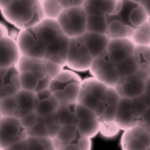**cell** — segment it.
Returning <instances> with one entry per match:
<instances>
[{"label": "cell", "instance_id": "4", "mask_svg": "<svg viewBox=\"0 0 150 150\" xmlns=\"http://www.w3.org/2000/svg\"><path fill=\"white\" fill-rule=\"evenodd\" d=\"M93 59L86 46L79 38L70 39L66 67L76 72H84L89 70Z\"/></svg>", "mask_w": 150, "mask_h": 150}, {"label": "cell", "instance_id": "1", "mask_svg": "<svg viewBox=\"0 0 150 150\" xmlns=\"http://www.w3.org/2000/svg\"><path fill=\"white\" fill-rule=\"evenodd\" d=\"M33 29L45 49V59L66 67L71 39L63 33L57 20L44 19Z\"/></svg>", "mask_w": 150, "mask_h": 150}, {"label": "cell", "instance_id": "52", "mask_svg": "<svg viewBox=\"0 0 150 150\" xmlns=\"http://www.w3.org/2000/svg\"><path fill=\"white\" fill-rule=\"evenodd\" d=\"M144 93L150 97V78H149L146 82V87H145Z\"/></svg>", "mask_w": 150, "mask_h": 150}, {"label": "cell", "instance_id": "45", "mask_svg": "<svg viewBox=\"0 0 150 150\" xmlns=\"http://www.w3.org/2000/svg\"><path fill=\"white\" fill-rule=\"evenodd\" d=\"M52 79H50L49 76H46L44 79H41V80L39 81V84H38V86L35 89V93H39V92H41V91L45 90V89H48L50 88V83H51Z\"/></svg>", "mask_w": 150, "mask_h": 150}, {"label": "cell", "instance_id": "41", "mask_svg": "<svg viewBox=\"0 0 150 150\" xmlns=\"http://www.w3.org/2000/svg\"><path fill=\"white\" fill-rule=\"evenodd\" d=\"M26 141L28 150H45V146L41 138L29 136Z\"/></svg>", "mask_w": 150, "mask_h": 150}, {"label": "cell", "instance_id": "55", "mask_svg": "<svg viewBox=\"0 0 150 150\" xmlns=\"http://www.w3.org/2000/svg\"><path fill=\"white\" fill-rule=\"evenodd\" d=\"M149 23H150V16H149Z\"/></svg>", "mask_w": 150, "mask_h": 150}, {"label": "cell", "instance_id": "24", "mask_svg": "<svg viewBox=\"0 0 150 150\" xmlns=\"http://www.w3.org/2000/svg\"><path fill=\"white\" fill-rule=\"evenodd\" d=\"M132 41L137 45H150V23L146 22L143 25L134 29Z\"/></svg>", "mask_w": 150, "mask_h": 150}, {"label": "cell", "instance_id": "16", "mask_svg": "<svg viewBox=\"0 0 150 150\" xmlns=\"http://www.w3.org/2000/svg\"><path fill=\"white\" fill-rule=\"evenodd\" d=\"M15 97L19 105V119L27 114L35 112L39 103L35 92L21 89Z\"/></svg>", "mask_w": 150, "mask_h": 150}, {"label": "cell", "instance_id": "12", "mask_svg": "<svg viewBox=\"0 0 150 150\" xmlns=\"http://www.w3.org/2000/svg\"><path fill=\"white\" fill-rule=\"evenodd\" d=\"M79 38L86 46L93 59L100 57L107 52L110 42V38L107 35L86 32Z\"/></svg>", "mask_w": 150, "mask_h": 150}, {"label": "cell", "instance_id": "8", "mask_svg": "<svg viewBox=\"0 0 150 150\" xmlns=\"http://www.w3.org/2000/svg\"><path fill=\"white\" fill-rule=\"evenodd\" d=\"M120 143L122 150H150V132L137 124L124 131Z\"/></svg>", "mask_w": 150, "mask_h": 150}, {"label": "cell", "instance_id": "2", "mask_svg": "<svg viewBox=\"0 0 150 150\" xmlns=\"http://www.w3.org/2000/svg\"><path fill=\"white\" fill-rule=\"evenodd\" d=\"M4 19L17 29L33 28L43 20L41 0H16L1 8Z\"/></svg>", "mask_w": 150, "mask_h": 150}, {"label": "cell", "instance_id": "14", "mask_svg": "<svg viewBox=\"0 0 150 150\" xmlns=\"http://www.w3.org/2000/svg\"><path fill=\"white\" fill-rule=\"evenodd\" d=\"M16 68L19 73L31 72L37 77L39 80H41L47 76L44 59H34L22 55L20 59L16 66Z\"/></svg>", "mask_w": 150, "mask_h": 150}, {"label": "cell", "instance_id": "31", "mask_svg": "<svg viewBox=\"0 0 150 150\" xmlns=\"http://www.w3.org/2000/svg\"><path fill=\"white\" fill-rule=\"evenodd\" d=\"M81 91V83L71 82L63 88V93L66 101L69 104H77L79 93Z\"/></svg>", "mask_w": 150, "mask_h": 150}, {"label": "cell", "instance_id": "18", "mask_svg": "<svg viewBox=\"0 0 150 150\" xmlns=\"http://www.w3.org/2000/svg\"><path fill=\"white\" fill-rule=\"evenodd\" d=\"M82 79L73 70L64 69L56 78L52 79L50 89L52 93L58 90H63L66 85L71 82L82 83Z\"/></svg>", "mask_w": 150, "mask_h": 150}, {"label": "cell", "instance_id": "37", "mask_svg": "<svg viewBox=\"0 0 150 150\" xmlns=\"http://www.w3.org/2000/svg\"><path fill=\"white\" fill-rule=\"evenodd\" d=\"M147 107L148 105H146V103L144 102L141 96L132 99V111L139 121L143 115L144 112L147 109Z\"/></svg>", "mask_w": 150, "mask_h": 150}, {"label": "cell", "instance_id": "32", "mask_svg": "<svg viewBox=\"0 0 150 150\" xmlns=\"http://www.w3.org/2000/svg\"><path fill=\"white\" fill-rule=\"evenodd\" d=\"M19 77L22 89L35 92L39 81L35 75L31 72H21Z\"/></svg>", "mask_w": 150, "mask_h": 150}, {"label": "cell", "instance_id": "30", "mask_svg": "<svg viewBox=\"0 0 150 150\" xmlns=\"http://www.w3.org/2000/svg\"><path fill=\"white\" fill-rule=\"evenodd\" d=\"M102 101L103 100H101L96 96L82 89V87H81L80 93L79 96L78 103H80L82 105L88 107V108L95 111V109L99 106Z\"/></svg>", "mask_w": 150, "mask_h": 150}, {"label": "cell", "instance_id": "10", "mask_svg": "<svg viewBox=\"0 0 150 150\" xmlns=\"http://www.w3.org/2000/svg\"><path fill=\"white\" fill-rule=\"evenodd\" d=\"M146 82L137 73H135L131 76L120 78L115 88L122 98L133 99L143 94Z\"/></svg>", "mask_w": 150, "mask_h": 150}, {"label": "cell", "instance_id": "36", "mask_svg": "<svg viewBox=\"0 0 150 150\" xmlns=\"http://www.w3.org/2000/svg\"><path fill=\"white\" fill-rule=\"evenodd\" d=\"M135 57L138 63H146L150 65V45H137L135 50Z\"/></svg>", "mask_w": 150, "mask_h": 150}, {"label": "cell", "instance_id": "35", "mask_svg": "<svg viewBox=\"0 0 150 150\" xmlns=\"http://www.w3.org/2000/svg\"><path fill=\"white\" fill-rule=\"evenodd\" d=\"M75 113L79 121L99 119L94 110L82 105L80 103H77L75 105Z\"/></svg>", "mask_w": 150, "mask_h": 150}, {"label": "cell", "instance_id": "42", "mask_svg": "<svg viewBox=\"0 0 150 150\" xmlns=\"http://www.w3.org/2000/svg\"><path fill=\"white\" fill-rule=\"evenodd\" d=\"M76 142H77L81 150L92 149V141H91L90 138L81 136V135L78 134V136L76 139Z\"/></svg>", "mask_w": 150, "mask_h": 150}, {"label": "cell", "instance_id": "48", "mask_svg": "<svg viewBox=\"0 0 150 150\" xmlns=\"http://www.w3.org/2000/svg\"><path fill=\"white\" fill-rule=\"evenodd\" d=\"M105 108H106L105 104L104 103L103 101H102V102L100 103V104L99 105V106L95 109V112H96L97 117H98V119H100L101 118L103 117V115H104V113H105Z\"/></svg>", "mask_w": 150, "mask_h": 150}, {"label": "cell", "instance_id": "17", "mask_svg": "<svg viewBox=\"0 0 150 150\" xmlns=\"http://www.w3.org/2000/svg\"><path fill=\"white\" fill-rule=\"evenodd\" d=\"M109 19L108 32L106 35L112 39H131L134 31V27L127 25L123 22L115 19Z\"/></svg>", "mask_w": 150, "mask_h": 150}, {"label": "cell", "instance_id": "29", "mask_svg": "<svg viewBox=\"0 0 150 150\" xmlns=\"http://www.w3.org/2000/svg\"><path fill=\"white\" fill-rule=\"evenodd\" d=\"M0 116H19V105L15 96L1 99Z\"/></svg>", "mask_w": 150, "mask_h": 150}, {"label": "cell", "instance_id": "53", "mask_svg": "<svg viewBox=\"0 0 150 150\" xmlns=\"http://www.w3.org/2000/svg\"><path fill=\"white\" fill-rule=\"evenodd\" d=\"M142 6L144 7V8L146 9L148 15L150 16V0H146V2L142 3Z\"/></svg>", "mask_w": 150, "mask_h": 150}, {"label": "cell", "instance_id": "49", "mask_svg": "<svg viewBox=\"0 0 150 150\" xmlns=\"http://www.w3.org/2000/svg\"><path fill=\"white\" fill-rule=\"evenodd\" d=\"M60 150H81V149L79 148V145L75 140L71 143H69L67 145L62 146V148L60 149Z\"/></svg>", "mask_w": 150, "mask_h": 150}, {"label": "cell", "instance_id": "7", "mask_svg": "<svg viewBox=\"0 0 150 150\" xmlns=\"http://www.w3.org/2000/svg\"><path fill=\"white\" fill-rule=\"evenodd\" d=\"M16 42L23 56L40 59H45V49L38 39L33 27L20 30Z\"/></svg>", "mask_w": 150, "mask_h": 150}, {"label": "cell", "instance_id": "51", "mask_svg": "<svg viewBox=\"0 0 150 150\" xmlns=\"http://www.w3.org/2000/svg\"><path fill=\"white\" fill-rule=\"evenodd\" d=\"M16 0H0V8H5Z\"/></svg>", "mask_w": 150, "mask_h": 150}, {"label": "cell", "instance_id": "46", "mask_svg": "<svg viewBox=\"0 0 150 150\" xmlns=\"http://www.w3.org/2000/svg\"><path fill=\"white\" fill-rule=\"evenodd\" d=\"M1 150H28L26 139L24 140H22L20 142H18L16 143L13 144V145L8 146V148L5 149Z\"/></svg>", "mask_w": 150, "mask_h": 150}, {"label": "cell", "instance_id": "27", "mask_svg": "<svg viewBox=\"0 0 150 150\" xmlns=\"http://www.w3.org/2000/svg\"><path fill=\"white\" fill-rule=\"evenodd\" d=\"M78 134L79 132L78 129H77V125H61L59 131L55 138L60 142L62 146H63L75 141Z\"/></svg>", "mask_w": 150, "mask_h": 150}, {"label": "cell", "instance_id": "23", "mask_svg": "<svg viewBox=\"0 0 150 150\" xmlns=\"http://www.w3.org/2000/svg\"><path fill=\"white\" fill-rule=\"evenodd\" d=\"M41 6L44 18L57 20L64 8L59 0H41Z\"/></svg>", "mask_w": 150, "mask_h": 150}, {"label": "cell", "instance_id": "54", "mask_svg": "<svg viewBox=\"0 0 150 150\" xmlns=\"http://www.w3.org/2000/svg\"><path fill=\"white\" fill-rule=\"evenodd\" d=\"M132 2H135V3H137V4H141L142 5L143 2H145L146 0H131Z\"/></svg>", "mask_w": 150, "mask_h": 150}, {"label": "cell", "instance_id": "40", "mask_svg": "<svg viewBox=\"0 0 150 150\" xmlns=\"http://www.w3.org/2000/svg\"><path fill=\"white\" fill-rule=\"evenodd\" d=\"M38 120H39V116L35 113V112L27 114V115L20 118L21 123H22L23 127L25 128L26 130L33 127L35 124L37 123Z\"/></svg>", "mask_w": 150, "mask_h": 150}, {"label": "cell", "instance_id": "38", "mask_svg": "<svg viewBox=\"0 0 150 150\" xmlns=\"http://www.w3.org/2000/svg\"><path fill=\"white\" fill-rule=\"evenodd\" d=\"M121 96L116 90V88L110 87L105 93L103 101L105 105H118Z\"/></svg>", "mask_w": 150, "mask_h": 150}, {"label": "cell", "instance_id": "19", "mask_svg": "<svg viewBox=\"0 0 150 150\" xmlns=\"http://www.w3.org/2000/svg\"><path fill=\"white\" fill-rule=\"evenodd\" d=\"M76 105V104H70V105L59 106L57 111L54 113V117L60 125H77L79 120L75 113Z\"/></svg>", "mask_w": 150, "mask_h": 150}, {"label": "cell", "instance_id": "50", "mask_svg": "<svg viewBox=\"0 0 150 150\" xmlns=\"http://www.w3.org/2000/svg\"><path fill=\"white\" fill-rule=\"evenodd\" d=\"M8 35H9L8 29L3 23H1V25H0V38L6 37V36H8Z\"/></svg>", "mask_w": 150, "mask_h": 150}, {"label": "cell", "instance_id": "56", "mask_svg": "<svg viewBox=\"0 0 150 150\" xmlns=\"http://www.w3.org/2000/svg\"><path fill=\"white\" fill-rule=\"evenodd\" d=\"M56 150H60V149H56Z\"/></svg>", "mask_w": 150, "mask_h": 150}, {"label": "cell", "instance_id": "25", "mask_svg": "<svg viewBox=\"0 0 150 150\" xmlns=\"http://www.w3.org/2000/svg\"><path fill=\"white\" fill-rule=\"evenodd\" d=\"M59 107V102L52 94L50 99L39 101L37 108L35 109V113L39 117H46L48 115L54 114L57 111Z\"/></svg>", "mask_w": 150, "mask_h": 150}, {"label": "cell", "instance_id": "5", "mask_svg": "<svg viewBox=\"0 0 150 150\" xmlns=\"http://www.w3.org/2000/svg\"><path fill=\"white\" fill-rule=\"evenodd\" d=\"M1 149L27 139V130L21 123L20 119L14 116H1Z\"/></svg>", "mask_w": 150, "mask_h": 150}, {"label": "cell", "instance_id": "11", "mask_svg": "<svg viewBox=\"0 0 150 150\" xmlns=\"http://www.w3.org/2000/svg\"><path fill=\"white\" fill-rule=\"evenodd\" d=\"M1 46V69H8L16 66L22 53L16 39L11 36L0 38Z\"/></svg>", "mask_w": 150, "mask_h": 150}, {"label": "cell", "instance_id": "39", "mask_svg": "<svg viewBox=\"0 0 150 150\" xmlns=\"http://www.w3.org/2000/svg\"><path fill=\"white\" fill-rule=\"evenodd\" d=\"M44 63H45L46 74L52 79L56 78L65 68L64 66H60L59 64H56L47 59H44Z\"/></svg>", "mask_w": 150, "mask_h": 150}, {"label": "cell", "instance_id": "34", "mask_svg": "<svg viewBox=\"0 0 150 150\" xmlns=\"http://www.w3.org/2000/svg\"><path fill=\"white\" fill-rule=\"evenodd\" d=\"M27 134H28V137L29 136L38 138L50 137L48 128L44 122L43 117L39 116L38 122L31 129L27 130Z\"/></svg>", "mask_w": 150, "mask_h": 150}, {"label": "cell", "instance_id": "43", "mask_svg": "<svg viewBox=\"0 0 150 150\" xmlns=\"http://www.w3.org/2000/svg\"><path fill=\"white\" fill-rule=\"evenodd\" d=\"M60 4L64 8L80 7L83 6L85 0H59Z\"/></svg>", "mask_w": 150, "mask_h": 150}, {"label": "cell", "instance_id": "3", "mask_svg": "<svg viewBox=\"0 0 150 150\" xmlns=\"http://www.w3.org/2000/svg\"><path fill=\"white\" fill-rule=\"evenodd\" d=\"M87 16L82 6L64 8L57 22L70 39L78 38L87 32Z\"/></svg>", "mask_w": 150, "mask_h": 150}, {"label": "cell", "instance_id": "21", "mask_svg": "<svg viewBox=\"0 0 150 150\" xmlns=\"http://www.w3.org/2000/svg\"><path fill=\"white\" fill-rule=\"evenodd\" d=\"M81 87L82 89L96 96L101 100H103L109 88L93 76L83 79L81 83Z\"/></svg>", "mask_w": 150, "mask_h": 150}, {"label": "cell", "instance_id": "9", "mask_svg": "<svg viewBox=\"0 0 150 150\" xmlns=\"http://www.w3.org/2000/svg\"><path fill=\"white\" fill-rule=\"evenodd\" d=\"M136 45L131 39H110L107 49V56L112 62L117 64L134 56Z\"/></svg>", "mask_w": 150, "mask_h": 150}, {"label": "cell", "instance_id": "28", "mask_svg": "<svg viewBox=\"0 0 150 150\" xmlns=\"http://www.w3.org/2000/svg\"><path fill=\"white\" fill-rule=\"evenodd\" d=\"M138 68L139 63L135 56H131L122 62L116 64V69L120 78L135 74L137 72Z\"/></svg>", "mask_w": 150, "mask_h": 150}, {"label": "cell", "instance_id": "47", "mask_svg": "<svg viewBox=\"0 0 150 150\" xmlns=\"http://www.w3.org/2000/svg\"><path fill=\"white\" fill-rule=\"evenodd\" d=\"M37 95V97L39 100H44V99H48L51 98V96H52V93L51 92L50 88L48 89H45V90L41 91V92H39V93H36Z\"/></svg>", "mask_w": 150, "mask_h": 150}, {"label": "cell", "instance_id": "26", "mask_svg": "<svg viewBox=\"0 0 150 150\" xmlns=\"http://www.w3.org/2000/svg\"><path fill=\"white\" fill-rule=\"evenodd\" d=\"M77 129L79 135L92 139L96 136L97 134L99 133L100 120L94 119V120L79 121L77 124Z\"/></svg>", "mask_w": 150, "mask_h": 150}, {"label": "cell", "instance_id": "20", "mask_svg": "<svg viewBox=\"0 0 150 150\" xmlns=\"http://www.w3.org/2000/svg\"><path fill=\"white\" fill-rule=\"evenodd\" d=\"M109 19L105 15H88L87 32L106 35L108 32Z\"/></svg>", "mask_w": 150, "mask_h": 150}, {"label": "cell", "instance_id": "22", "mask_svg": "<svg viewBox=\"0 0 150 150\" xmlns=\"http://www.w3.org/2000/svg\"><path fill=\"white\" fill-rule=\"evenodd\" d=\"M149 18V16L142 5L136 3L128 15V24L136 28L148 22Z\"/></svg>", "mask_w": 150, "mask_h": 150}, {"label": "cell", "instance_id": "15", "mask_svg": "<svg viewBox=\"0 0 150 150\" xmlns=\"http://www.w3.org/2000/svg\"><path fill=\"white\" fill-rule=\"evenodd\" d=\"M119 0H85L82 7L87 15H105L112 16Z\"/></svg>", "mask_w": 150, "mask_h": 150}, {"label": "cell", "instance_id": "44", "mask_svg": "<svg viewBox=\"0 0 150 150\" xmlns=\"http://www.w3.org/2000/svg\"><path fill=\"white\" fill-rule=\"evenodd\" d=\"M138 124L142 125L144 128H146V129L150 132V106L147 107Z\"/></svg>", "mask_w": 150, "mask_h": 150}, {"label": "cell", "instance_id": "13", "mask_svg": "<svg viewBox=\"0 0 150 150\" xmlns=\"http://www.w3.org/2000/svg\"><path fill=\"white\" fill-rule=\"evenodd\" d=\"M115 122L123 131L139 123V120L132 111V99L121 97Z\"/></svg>", "mask_w": 150, "mask_h": 150}, {"label": "cell", "instance_id": "6", "mask_svg": "<svg viewBox=\"0 0 150 150\" xmlns=\"http://www.w3.org/2000/svg\"><path fill=\"white\" fill-rule=\"evenodd\" d=\"M89 72L93 77L109 88H115L120 79L116 64L109 59L107 53L93 59Z\"/></svg>", "mask_w": 150, "mask_h": 150}, {"label": "cell", "instance_id": "33", "mask_svg": "<svg viewBox=\"0 0 150 150\" xmlns=\"http://www.w3.org/2000/svg\"><path fill=\"white\" fill-rule=\"evenodd\" d=\"M121 131L119 125L115 123V122H105L100 121V129L99 133L105 139H112L117 136Z\"/></svg>", "mask_w": 150, "mask_h": 150}]
</instances>
